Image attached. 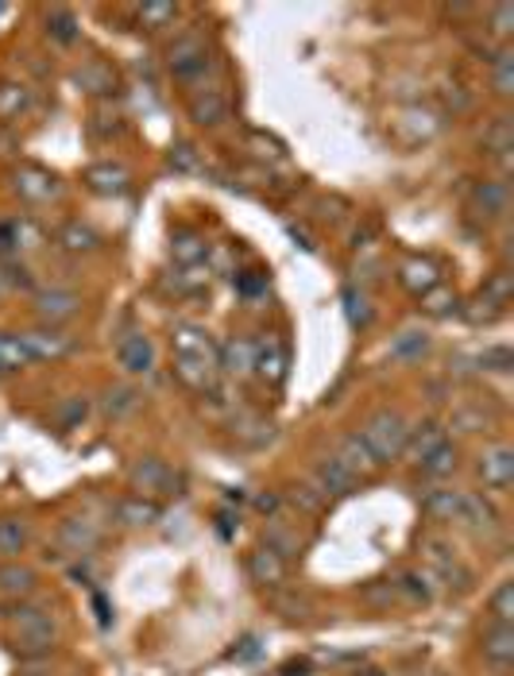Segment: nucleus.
<instances>
[{
  "label": "nucleus",
  "instance_id": "nucleus-39",
  "mask_svg": "<svg viewBox=\"0 0 514 676\" xmlns=\"http://www.w3.org/2000/svg\"><path fill=\"white\" fill-rule=\"evenodd\" d=\"M430 352V333L425 329H407L391 341V356L395 359H422Z\"/></svg>",
  "mask_w": 514,
  "mask_h": 676
},
{
  "label": "nucleus",
  "instance_id": "nucleus-31",
  "mask_svg": "<svg viewBox=\"0 0 514 676\" xmlns=\"http://www.w3.org/2000/svg\"><path fill=\"white\" fill-rule=\"evenodd\" d=\"M418 468H422V476H425V480H437V483H441V480H449V476L460 468V452H457V445H453V440H445V445H437V448H433L430 457H425Z\"/></svg>",
  "mask_w": 514,
  "mask_h": 676
},
{
  "label": "nucleus",
  "instance_id": "nucleus-28",
  "mask_svg": "<svg viewBox=\"0 0 514 676\" xmlns=\"http://www.w3.org/2000/svg\"><path fill=\"white\" fill-rule=\"evenodd\" d=\"M252 359H255V341H248V336H232L225 348H217V367L229 375H252Z\"/></svg>",
  "mask_w": 514,
  "mask_h": 676
},
{
  "label": "nucleus",
  "instance_id": "nucleus-24",
  "mask_svg": "<svg viewBox=\"0 0 514 676\" xmlns=\"http://www.w3.org/2000/svg\"><path fill=\"white\" fill-rule=\"evenodd\" d=\"M205 255H209V240L197 229H174L171 232V260L179 267H202Z\"/></svg>",
  "mask_w": 514,
  "mask_h": 676
},
{
  "label": "nucleus",
  "instance_id": "nucleus-33",
  "mask_svg": "<svg viewBox=\"0 0 514 676\" xmlns=\"http://www.w3.org/2000/svg\"><path fill=\"white\" fill-rule=\"evenodd\" d=\"M263 546L271 549V553H278L286 561V557H294L298 549H302V538H298V530H290L283 518H267V530H263Z\"/></svg>",
  "mask_w": 514,
  "mask_h": 676
},
{
  "label": "nucleus",
  "instance_id": "nucleus-23",
  "mask_svg": "<svg viewBox=\"0 0 514 676\" xmlns=\"http://www.w3.org/2000/svg\"><path fill=\"white\" fill-rule=\"evenodd\" d=\"M252 371L267 383H283L286 379V348L278 336H267V341H255V359Z\"/></svg>",
  "mask_w": 514,
  "mask_h": 676
},
{
  "label": "nucleus",
  "instance_id": "nucleus-46",
  "mask_svg": "<svg viewBox=\"0 0 514 676\" xmlns=\"http://www.w3.org/2000/svg\"><path fill=\"white\" fill-rule=\"evenodd\" d=\"M136 406H139L136 387H113V391L105 394V414L108 417H124V414H132Z\"/></svg>",
  "mask_w": 514,
  "mask_h": 676
},
{
  "label": "nucleus",
  "instance_id": "nucleus-50",
  "mask_svg": "<svg viewBox=\"0 0 514 676\" xmlns=\"http://www.w3.org/2000/svg\"><path fill=\"white\" fill-rule=\"evenodd\" d=\"M480 364L483 367L491 364V371H511V352H506V348H491V352H483V356H480Z\"/></svg>",
  "mask_w": 514,
  "mask_h": 676
},
{
  "label": "nucleus",
  "instance_id": "nucleus-4",
  "mask_svg": "<svg viewBox=\"0 0 514 676\" xmlns=\"http://www.w3.org/2000/svg\"><path fill=\"white\" fill-rule=\"evenodd\" d=\"M128 488L144 499H163V495H174L179 488V472L167 465L163 457H139L136 465L128 468Z\"/></svg>",
  "mask_w": 514,
  "mask_h": 676
},
{
  "label": "nucleus",
  "instance_id": "nucleus-35",
  "mask_svg": "<svg viewBox=\"0 0 514 676\" xmlns=\"http://www.w3.org/2000/svg\"><path fill=\"white\" fill-rule=\"evenodd\" d=\"M491 85H495L499 98H511L514 93V47L503 43L491 58Z\"/></svg>",
  "mask_w": 514,
  "mask_h": 676
},
{
  "label": "nucleus",
  "instance_id": "nucleus-19",
  "mask_svg": "<svg viewBox=\"0 0 514 676\" xmlns=\"http://www.w3.org/2000/svg\"><path fill=\"white\" fill-rule=\"evenodd\" d=\"M55 244L62 248L66 255H93L101 252V232L93 229V225H85V220H66L62 229L55 232Z\"/></svg>",
  "mask_w": 514,
  "mask_h": 676
},
{
  "label": "nucleus",
  "instance_id": "nucleus-47",
  "mask_svg": "<svg viewBox=\"0 0 514 676\" xmlns=\"http://www.w3.org/2000/svg\"><path fill=\"white\" fill-rule=\"evenodd\" d=\"M399 592L410 595L414 604H430V599H433L430 576H422V572H407V576H402V584H399Z\"/></svg>",
  "mask_w": 514,
  "mask_h": 676
},
{
  "label": "nucleus",
  "instance_id": "nucleus-36",
  "mask_svg": "<svg viewBox=\"0 0 514 676\" xmlns=\"http://www.w3.org/2000/svg\"><path fill=\"white\" fill-rule=\"evenodd\" d=\"M32 108V90L24 82H4L0 85V121H16Z\"/></svg>",
  "mask_w": 514,
  "mask_h": 676
},
{
  "label": "nucleus",
  "instance_id": "nucleus-5",
  "mask_svg": "<svg viewBox=\"0 0 514 676\" xmlns=\"http://www.w3.org/2000/svg\"><path fill=\"white\" fill-rule=\"evenodd\" d=\"M116 364H121L124 375H132V379L156 375V364H159L156 341L147 333H124L121 341H116Z\"/></svg>",
  "mask_w": 514,
  "mask_h": 676
},
{
  "label": "nucleus",
  "instance_id": "nucleus-44",
  "mask_svg": "<svg viewBox=\"0 0 514 676\" xmlns=\"http://www.w3.org/2000/svg\"><path fill=\"white\" fill-rule=\"evenodd\" d=\"M344 313H349V321L352 325H372V318H376V313H372V302H367V294L364 290H356V286H349V290H344Z\"/></svg>",
  "mask_w": 514,
  "mask_h": 676
},
{
  "label": "nucleus",
  "instance_id": "nucleus-52",
  "mask_svg": "<svg viewBox=\"0 0 514 676\" xmlns=\"http://www.w3.org/2000/svg\"><path fill=\"white\" fill-rule=\"evenodd\" d=\"M356 676H379V673H356Z\"/></svg>",
  "mask_w": 514,
  "mask_h": 676
},
{
  "label": "nucleus",
  "instance_id": "nucleus-45",
  "mask_svg": "<svg viewBox=\"0 0 514 676\" xmlns=\"http://www.w3.org/2000/svg\"><path fill=\"white\" fill-rule=\"evenodd\" d=\"M422 310L433 313V318H449V313L460 310V298L453 290H445V286H437V290H430L422 298Z\"/></svg>",
  "mask_w": 514,
  "mask_h": 676
},
{
  "label": "nucleus",
  "instance_id": "nucleus-30",
  "mask_svg": "<svg viewBox=\"0 0 514 676\" xmlns=\"http://www.w3.org/2000/svg\"><path fill=\"white\" fill-rule=\"evenodd\" d=\"M182 16L179 4H171V0H147V4H139L136 9V24L144 27V32H163V27H174V20Z\"/></svg>",
  "mask_w": 514,
  "mask_h": 676
},
{
  "label": "nucleus",
  "instance_id": "nucleus-2",
  "mask_svg": "<svg viewBox=\"0 0 514 676\" xmlns=\"http://www.w3.org/2000/svg\"><path fill=\"white\" fill-rule=\"evenodd\" d=\"M9 634L16 642L20 653H32V657H47L58 645V622L47 607L39 604H20L16 611L9 615Z\"/></svg>",
  "mask_w": 514,
  "mask_h": 676
},
{
  "label": "nucleus",
  "instance_id": "nucleus-17",
  "mask_svg": "<svg viewBox=\"0 0 514 676\" xmlns=\"http://www.w3.org/2000/svg\"><path fill=\"white\" fill-rule=\"evenodd\" d=\"M35 587H39V572H35L32 564H24V561H0V595H4V599H16V604H24Z\"/></svg>",
  "mask_w": 514,
  "mask_h": 676
},
{
  "label": "nucleus",
  "instance_id": "nucleus-6",
  "mask_svg": "<svg viewBox=\"0 0 514 676\" xmlns=\"http://www.w3.org/2000/svg\"><path fill=\"white\" fill-rule=\"evenodd\" d=\"M476 476H480L488 491H499V495L511 491V483H514V448L503 445V440L488 445L480 452V460H476Z\"/></svg>",
  "mask_w": 514,
  "mask_h": 676
},
{
  "label": "nucleus",
  "instance_id": "nucleus-40",
  "mask_svg": "<svg viewBox=\"0 0 514 676\" xmlns=\"http://www.w3.org/2000/svg\"><path fill=\"white\" fill-rule=\"evenodd\" d=\"M480 306H491L495 318L511 306V275H506V271H495V275H491V283L480 290Z\"/></svg>",
  "mask_w": 514,
  "mask_h": 676
},
{
  "label": "nucleus",
  "instance_id": "nucleus-51",
  "mask_svg": "<svg viewBox=\"0 0 514 676\" xmlns=\"http://www.w3.org/2000/svg\"><path fill=\"white\" fill-rule=\"evenodd\" d=\"M278 503H283V499H278V495H255V511L271 514V518H275V514H278Z\"/></svg>",
  "mask_w": 514,
  "mask_h": 676
},
{
  "label": "nucleus",
  "instance_id": "nucleus-25",
  "mask_svg": "<svg viewBox=\"0 0 514 676\" xmlns=\"http://www.w3.org/2000/svg\"><path fill=\"white\" fill-rule=\"evenodd\" d=\"M483 661L495 668H506L514 661V627H503V622H491L480 638Z\"/></svg>",
  "mask_w": 514,
  "mask_h": 676
},
{
  "label": "nucleus",
  "instance_id": "nucleus-12",
  "mask_svg": "<svg viewBox=\"0 0 514 676\" xmlns=\"http://www.w3.org/2000/svg\"><path fill=\"white\" fill-rule=\"evenodd\" d=\"M171 348L174 356L182 359H209V364H217V348L220 344L209 336V329L205 325H194V321H179L171 333Z\"/></svg>",
  "mask_w": 514,
  "mask_h": 676
},
{
  "label": "nucleus",
  "instance_id": "nucleus-49",
  "mask_svg": "<svg viewBox=\"0 0 514 676\" xmlns=\"http://www.w3.org/2000/svg\"><path fill=\"white\" fill-rule=\"evenodd\" d=\"M171 167H174V171H197V167H202V159H197V151L190 144H179L171 151Z\"/></svg>",
  "mask_w": 514,
  "mask_h": 676
},
{
  "label": "nucleus",
  "instance_id": "nucleus-8",
  "mask_svg": "<svg viewBox=\"0 0 514 676\" xmlns=\"http://www.w3.org/2000/svg\"><path fill=\"white\" fill-rule=\"evenodd\" d=\"M55 541H58V549H66V553L85 557L101 546V526L93 518H85V514H70V518L58 522Z\"/></svg>",
  "mask_w": 514,
  "mask_h": 676
},
{
  "label": "nucleus",
  "instance_id": "nucleus-38",
  "mask_svg": "<svg viewBox=\"0 0 514 676\" xmlns=\"http://www.w3.org/2000/svg\"><path fill=\"white\" fill-rule=\"evenodd\" d=\"M47 35L55 43H62V47H70V43L82 35V27H78V16H73L70 9H50L47 12Z\"/></svg>",
  "mask_w": 514,
  "mask_h": 676
},
{
  "label": "nucleus",
  "instance_id": "nucleus-21",
  "mask_svg": "<svg viewBox=\"0 0 514 676\" xmlns=\"http://www.w3.org/2000/svg\"><path fill=\"white\" fill-rule=\"evenodd\" d=\"M248 576H252V584H260V587H283L286 584V561L278 553H271L267 546H255L252 553H248Z\"/></svg>",
  "mask_w": 514,
  "mask_h": 676
},
{
  "label": "nucleus",
  "instance_id": "nucleus-43",
  "mask_svg": "<svg viewBox=\"0 0 514 676\" xmlns=\"http://www.w3.org/2000/svg\"><path fill=\"white\" fill-rule=\"evenodd\" d=\"M488 611L495 615V622H503V627H514V580H503V584L491 592Z\"/></svg>",
  "mask_w": 514,
  "mask_h": 676
},
{
  "label": "nucleus",
  "instance_id": "nucleus-20",
  "mask_svg": "<svg viewBox=\"0 0 514 676\" xmlns=\"http://www.w3.org/2000/svg\"><path fill=\"white\" fill-rule=\"evenodd\" d=\"M174 375H179V383L190 387V391L213 394V391H217L220 367L209 364V359H182V356H174Z\"/></svg>",
  "mask_w": 514,
  "mask_h": 676
},
{
  "label": "nucleus",
  "instance_id": "nucleus-26",
  "mask_svg": "<svg viewBox=\"0 0 514 676\" xmlns=\"http://www.w3.org/2000/svg\"><path fill=\"white\" fill-rule=\"evenodd\" d=\"M85 186L101 197H121L128 190V171L121 163H113V159H105V163H93L85 171Z\"/></svg>",
  "mask_w": 514,
  "mask_h": 676
},
{
  "label": "nucleus",
  "instance_id": "nucleus-11",
  "mask_svg": "<svg viewBox=\"0 0 514 676\" xmlns=\"http://www.w3.org/2000/svg\"><path fill=\"white\" fill-rule=\"evenodd\" d=\"M16 194L32 205H50L62 197V182L47 171V167H35V163H24L16 171Z\"/></svg>",
  "mask_w": 514,
  "mask_h": 676
},
{
  "label": "nucleus",
  "instance_id": "nucleus-1",
  "mask_svg": "<svg viewBox=\"0 0 514 676\" xmlns=\"http://www.w3.org/2000/svg\"><path fill=\"white\" fill-rule=\"evenodd\" d=\"M410 433V417L399 406H379L376 414H367V422L359 425V440L367 445V452L376 457V465H391L402 457Z\"/></svg>",
  "mask_w": 514,
  "mask_h": 676
},
{
  "label": "nucleus",
  "instance_id": "nucleus-37",
  "mask_svg": "<svg viewBox=\"0 0 514 676\" xmlns=\"http://www.w3.org/2000/svg\"><path fill=\"white\" fill-rule=\"evenodd\" d=\"M20 367H32V356H27V348H24V336L0 333V375L20 371Z\"/></svg>",
  "mask_w": 514,
  "mask_h": 676
},
{
  "label": "nucleus",
  "instance_id": "nucleus-10",
  "mask_svg": "<svg viewBox=\"0 0 514 676\" xmlns=\"http://www.w3.org/2000/svg\"><path fill=\"white\" fill-rule=\"evenodd\" d=\"M186 113L197 128H217V124L229 121V98L217 85H197L186 98Z\"/></svg>",
  "mask_w": 514,
  "mask_h": 676
},
{
  "label": "nucleus",
  "instance_id": "nucleus-16",
  "mask_svg": "<svg viewBox=\"0 0 514 676\" xmlns=\"http://www.w3.org/2000/svg\"><path fill=\"white\" fill-rule=\"evenodd\" d=\"M472 209L480 213L483 220H503L506 209H511V186L503 179H488L472 186Z\"/></svg>",
  "mask_w": 514,
  "mask_h": 676
},
{
  "label": "nucleus",
  "instance_id": "nucleus-41",
  "mask_svg": "<svg viewBox=\"0 0 514 676\" xmlns=\"http://www.w3.org/2000/svg\"><path fill=\"white\" fill-rule=\"evenodd\" d=\"M85 417H90V399H85V394H70V399H62L55 406V422L62 425V429H78Z\"/></svg>",
  "mask_w": 514,
  "mask_h": 676
},
{
  "label": "nucleus",
  "instance_id": "nucleus-14",
  "mask_svg": "<svg viewBox=\"0 0 514 676\" xmlns=\"http://www.w3.org/2000/svg\"><path fill=\"white\" fill-rule=\"evenodd\" d=\"M457 522L460 526H468V530H476V534H495L499 530V511H495V503H491L488 495H480V491H465V495H460Z\"/></svg>",
  "mask_w": 514,
  "mask_h": 676
},
{
  "label": "nucleus",
  "instance_id": "nucleus-15",
  "mask_svg": "<svg viewBox=\"0 0 514 676\" xmlns=\"http://www.w3.org/2000/svg\"><path fill=\"white\" fill-rule=\"evenodd\" d=\"M113 511H116V522L128 526V530H144V526H156V522L163 518V506H159L156 499L136 495V491H128V495L116 499Z\"/></svg>",
  "mask_w": 514,
  "mask_h": 676
},
{
  "label": "nucleus",
  "instance_id": "nucleus-9",
  "mask_svg": "<svg viewBox=\"0 0 514 676\" xmlns=\"http://www.w3.org/2000/svg\"><path fill=\"white\" fill-rule=\"evenodd\" d=\"M24 336V348L27 356H32V364H43V359H62L70 356L73 348H78V336L62 333V329L55 325H43V329H27Z\"/></svg>",
  "mask_w": 514,
  "mask_h": 676
},
{
  "label": "nucleus",
  "instance_id": "nucleus-42",
  "mask_svg": "<svg viewBox=\"0 0 514 676\" xmlns=\"http://www.w3.org/2000/svg\"><path fill=\"white\" fill-rule=\"evenodd\" d=\"M286 499H290V503L298 506V511H306V514L325 511V503H329V495L318 488V483H294V488L286 491Z\"/></svg>",
  "mask_w": 514,
  "mask_h": 676
},
{
  "label": "nucleus",
  "instance_id": "nucleus-48",
  "mask_svg": "<svg viewBox=\"0 0 514 676\" xmlns=\"http://www.w3.org/2000/svg\"><path fill=\"white\" fill-rule=\"evenodd\" d=\"M514 4H495V9H491V32L499 35V39H511V32H514Z\"/></svg>",
  "mask_w": 514,
  "mask_h": 676
},
{
  "label": "nucleus",
  "instance_id": "nucleus-34",
  "mask_svg": "<svg viewBox=\"0 0 514 676\" xmlns=\"http://www.w3.org/2000/svg\"><path fill=\"white\" fill-rule=\"evenodd\" d=\"M460 495H465V491H457V488H433V491H425V514H430V518H437V522H457Z\"/></svg>",
  "mask_w": 514,
  "mask_h": 676
},
{
  "label": "nucleus",
  "instance_id": "nucleus-7",
  "mask_svg": "<svg viewBox=\"0 0 514 676\" xmlns=\"http://www.w3.org/2000/svg\"><path fill=\"white\" fill-rule=\"evenodd\" d=\"M32 306L43 325H62V321L82 313V294L66 290V286H43V290H35Z\"/></svg>",
  "mask_w": 514,
  "mask_h": 676
},
{
  "label": "nucleus",
  "instance_id": "nucleus-3",
  "mask_svg": "<svg viewBox=\"0 0 514 676\" xmlns=\"http://www.w3.org/2000/svg\"><path fill=\"white\" fill-rule=\"evenodd\" d=\"M167 70L174 73V82L182 85H202V78L213 70V50L202 35H179V39L167 47Z\"/></svg>",
  "mask_w": 514,
  "mask_h": 676
},
{
  "label": "nucleus",
  "instance_id": "nucleus-29",
  "mask_svg": "<svg viewBox=\"0 0 514 676\" xmlns=\"http://www.w3.org/2000/svg\"><path fill=\"white\" fill-rule=\"evenodd\" d=\"M27 541H32L27 522L4 514V518H0V561H20V553L27 549Z\"/></svg>",
  "mask_w": 514,
  "mask_h": 676
},
{
  "label": "nucleus",
  "instance_id": "nucleus-18",
  "mask_svg": "<svg viewBox=\"0 0 514 676\" xmlns=\"http://www.w3.org/2000/svg\"><path fill=\"white\" fill-rule=\"evenodd\" d=\"M313 476H318V488L325 491V495H352V491L359 488V476L352 472V468L344 465V460H336L333 452L318 460Z\"/></svg>",
  "mask_w": 514,
  "mask_h": 676
},
{
  "label": "nucleus",
  "instance_id": "nucleus-27",
  "mask_svg": "<svg viewBox=\"0 0 514 676\" xmlns=\"http://www.w3.org/2000/svg\"><path fill=\"white\" fill-rule=\"evenodd\" d=\"M333 457H336V460H344V465H349L352 472L359 476V480H364V476H372V472H379L376 457L367 452V445H364V440H359V433H344V437L336 440Z\"/></svg>",
  "mask_w": 514,
  "mask_h": 676
},
{
  "label": "nucleus",
  "instance_id": "nucleus-22",
  "mask_svg": "<svg viewBox=\"0 0 514 676\" xmlns=\"http://www.w3.org/2000/svg\"><path fill=\"white\" fill-rule=\"evenodd\" d=\"M445 425L441 422H422V425H410V433H407V448H402V457L410 460V465H422L425 457H430L433 448L437 445H445Z\"/></svg>",
  "mask_w": 514,
  "mask_h": 676
},
{
  "label": "nucleus",
  "instance_id": "nucleus-13",
  "mask_svg": "<svg viewBox=\"0 0 514 676\" xmlns=\"http://www.w3.org/2000/svg\"><path fill=\"white\" fill-rule=\"evenodd\" d=\"M399 283H402V290H410L414 298H425V294L441 286V267L430 255H407V260L399 263Z\"/></svg>",
  "mask_w": 514,
  "mask_h": 676
},
{
  "label": "nucleus",
  "instance_id": "nucleus-32",
  "mask_svg": "<svg viewBox=\"0 0 514 676\" xmlns=\"http://www.w3.org/2000/svg\"><path fill=\"white\" fill-rule=\"evenodd\" d=\"M73 82L82 85L85 93H116V70L108 62H101V58H93V62H85L82 70L73 73Z\"/></svg>",
  "mask_w": 514,
  "mask_h": 676
}]
</instances>
